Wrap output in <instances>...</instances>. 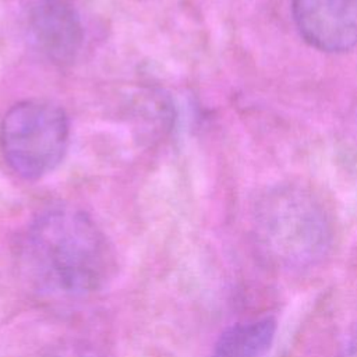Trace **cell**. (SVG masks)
Here are the masks:
<instances>
[{"label":"cell","instance_id":"1","mask_svg":"<svg viewBox=\"0 0 357 357\" xmlns=\"http://www.w3.org/2000/svg\"><path fill=\"white\" fill-rule=\"evenodd\" d=\"M28 278L42 291L81 297L110 278L113 257L105 234L84 211L57 205L42 211L22 238Z\"/></svg>","mask_w":357,"mask_h":357},{"label":"cell","instance_id":"2","mask_svg":"<svg viewBox=\"0 0 357 357\" xmlns=\"http://www.w3.org/2000/svg\"><path fill=\"white\" fill-rule=\"evenodd\" d=\"M251 233L262 258L287 271L318 265L333 243L329 212L317 195L296 184L262 192L252 209Z\"/></svg>","mask_w":357,"mask_h":357},{"label":"cell","instance_id":"3","mask_svg":"<svg viewBox=\"0 0 357 357\" xmlns=\"http://www.w3.org/2000/svg\"><path fill=\"white\" fill-rule=\"evenodd\" d=\"M70 138L66 112L47 100L14 105L0 127V144L10 169L25 180H36L57 167Z\"/></svg>","mask_w":357,"mask_h":357},{"label":"cell","instance_id":"4","mask_svg":"<svg viewBox=\"0 0 357 357\" xmlns=\"http://www.w3.org/2000/svg\"><path fill=\"white\" fill-rule=\"evenodd\" d=\"M291 15L303 40L319 52L357 46V0H291Z\"/></svg>","mask_w":357,"mask_h":357},{"label":"cell","instance_id":"5","mask_svg":"<svg viewBox=\"0 0 357 357\" xmlns=\"http://www.w3.org/2000/svg\"><path fill=\"white\" fill-rule=\"evenodd\" d=\"M28 39L33 49L56 64L71 63L84 40L74 7L66 0H35L25 17Z\"/></svg>","mask_w":357,"mask_h":357},{"label":"cell","instance_id":"6","mask_svg":"<svg viewBox=\"0 0 357 357\" xmlns=\"http://www.w3.org/2000/svg\"><path fill=\"white\" fill-rule=\"evenodd\" d=\"M276 321L271 317L244 321L225 329L216 342L219 357H264L275 340Z\"/></svg>","mask_w":357,"mask_h":357},{"label":"cell","instance_id":"7","mask_svg":"<svg viewBox=\"0 0 357 357\" xmlns=\"http://www.w3.org/2000/svg\"><path fill=\"white\" fill-rule=\"evenodd\" d=\"M42 357H102L82 343H61L47 350Z\"/></svg>","mask_w":357,"mask_h":357},{"label":"cell","instance_id":"8","mask_svg":"<svg viewBox=\"0 0 357 357\" xmlns=\"http://www.w3.org/2000/svg\"><path fill=\"white\" fill-rule=\"evenodd\" d=\"M340 357H357V324L349 332L344 340Z\"/></svg>","mask_w":357,"mask_h":357}]
</instances>
